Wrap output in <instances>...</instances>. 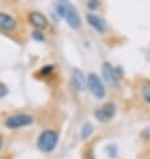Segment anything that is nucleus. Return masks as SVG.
Returning a JSON list of instances; mask_svg holds the SVG:
<instances>
[{
	"mask_svg": "<svg viewBox=\"0 0 150 159\" xmlns=\"http://www.w3.org/2000/svg\"><path fill=\"white\" fill-rule=\"evenodd\" d=\"M8 94V90H7V87L4 86V84H0V98H4Z\"/></svg>",
	"mask_w": 150,
	"mask_h": 159,
	"instance_id": "15",
	"label": "nucleus"
},
{
	"mask_svg": "<svg viewBox=\"0 0 150 159\" xmlns=\"http://www.w3.org/2000/svg\"><path fill=\"white\" fill-rule=\"evenodd\" d=\"M17 27V21L11 15L0 12V31H6V32H12Z\"/></svg>",
	"mask_w": 150,
	"mask_h": 159,
	"instance_id": "6",
	"label": "nucleus"
},
{
	"mask_svg": "<svg viewBox=\"0 0 150 159\" xmlns=\"http://www.w3.org/2000/svg\"><path fill=\"white\" fill-rule=\"evenodd\" d=\"M94 132V126L91 125L90 122H86L85 125H83L82 127V132H81V136H82V139H87L89 136Z\"/></svg>",
	"mask_w": 150,
	"mask_h": 159,
	"instance_id": "12",
	"label": "nucleus"
},
{
	"mask_svg": "<svg viewBox=\"0 0 150 159\" xmlns=\"http://www.w3.org/2000/svg\"><path fill=\"white\" fill-rule=\"evenodd\" d=\"M102 74H103V76H105V80L109 83L110 86H113V87H117L118 84V76H117V72H115V70L113 68V66L110 64V63H103L102 66Z\"/></svg>",
	"mask_w": 150,
	"mask_h": 159,
	"instance_id": "8",
	"label": "nucleus"
},
{
	"mask_svg": "<svg viewBox=\"0 0 150 159\" xmlns=\"http://www.w3.org/2000/svg\"><path fill=\"white\" fill-rule=\"evenodd\" d=\"M73 84L77 91H83L86 87V78L79 68L73 70Z\"/></svg>",
	"mask_w": 150,
	"mask_h": 159,
	"instance_id": "10",
	"label": "nucleus"
},
{
	"mask_svg": "<svg viewBox=\"0 0 150 159\" xmlns=\"http://www.w3.org/2000/svg\"><path fill=\"white\" fill-rule=\"evenodd\" d=\"M87 6H89L90 10H96V8H98V6H99V3H98V2H94V0H91V2H89V4H87Z\"/></svg>",
	"mask_w": 150,
	"mask_h": 159,
	"instance_id": "16",
	"label": "nucleus"
},
{
	"mask_svg": "<svg viewBox=\"0 0 150 159\" xmlns=\"http://www.w3.org/2000/svg\"><path fill=\"white\" fill-rule=\"evenodd\" d=\"M2 147H3V138L0 136V150H2Z\"/></svg>",
	"mask_w": 150,
	"mask_h": 159,
	"instance_id": "17",
	"label": "nucleus"
},
{
	"mask_svg": "<svg viewBox=\"0 0 150 159\" xmlns=\"http://www.w3.org/2000/svg\"><path fill=\"white\" fill-rule=\"evenodd\" d=\"M32 122H34V118L31 115H27V114H17V115L7 118L4 125H6V127H8V129H19V127H26V126L32 125Z\"/></svg>",
	"mask_w": 150,
	"mask_h": 159,
	"instance_id": "4",
	"label": "nucleus"
},
{
	"mask_svg": "<svg viewBox=\"0 0 150 159\" xmlns=\"http://www.w3.org/2000/svg\"><path fill=\"white\" fill-rule=\"evenodd\" d=\"M87 21H89V24L95 31H98L99 34H105L106 23H105V20L102 19V17H99L98 15H95V14H89L87 15Z\"/></svg>",
	"mask_w": 150,
	"mask_h": 159,
	"instance_id": "9",
	"label": "nucleus"
},
{
	"mask_svg": "<svg viewBox=\"0 0 150 159\" xmlns=\"http://www.w3.org/2000/svg\"><path fill=\"white\" fill-rule=\"evenodd\" d=\"M94 115L99 122H109L110 119H113L114 115H115V104L109 102V103L103 104L102 107H99L94 112Z\"/></svg>",
	"mask_w": 150,
	"mask_h": 159,
	"instance_id": "5",
	"label": "nucleus"
},
{
	"mask_svg": "<svg viewBox=\"0 0 150 159\" xmlns=\"http://www.w3.org/2000/svg\"><path fill=\"white\" fill-rule=\"evenodd\" d=\"M28 20H30V23L39 31L48 27L47 17L43 14H40V12H31V14L28 15Z\"/></svg>",
	"mask_w": 150,
	"mask_h": 159,
	"instance_id": "7",
	"label": "nucleus"
},
{
	"mask_svg": "<svg viewBox=\"0 0 150 159\" xmlns=\"http://www.w3.org/2000/svg\"><path fill=\"white\" fill-rule=\"evenodd\" d=\"M87 88L90 90V92L95 96L96 99H103L105 95H106V90H105V86L101 78L98 76L96 74L91 72L89 76H87Z\"/></svg>",
	"mask_w": 150,
	"mask_h": 159,
	"instance_id": "3",
	"label": "nucleus"
},
{
	"mask_svg": "<svg viewBox=\"0 0 150 159\" xmlns=\"http://www.w3.org/2000/svg\"><path fill=\"white\" fill-rule=\"evenodd\" d=\"M141 96L142 99L146 102L148 104H150V82H145L142 87H141Z\"/></svg>",
	"mask_w": 150,
	"mask_h": 159,
	"instance_id": "11",
	"label": "nucleus"
},
{
	"mask_svg": "<svg viewBox=\"0 0 150 159\" xmlns=\"http://www.w3.org/2000/svg\"><path fill=\"white\" fill-rule=\"evenodd\" d=\"M31 36H32L34 40H36V42H45V35H43L42 31H39V30H35L32 34H31Z\"/></svg>",
	"mask_w": 150,
	"mask_h": 159,
	"instance_id": "13",
	"label": "nucleus"
},
{
	"mask_svg": "<svg viewBox=\"0 0 150 159\" xmlns=\"http://www.w3.org/2000/svg\"><path fill=\"white\" fill-rule=\"evenodd\" d=\"M56 11H58V14L63 17V19L67 21V24L70 25L71 28L74 30H78L81 28V17H79L77 10H75V7L73 6L71 3L68 2H59L56 4Z\"/></svg>",
	"mask_w": 150,
	"mask_h": 159,
	"instance_id": "1",
	"label": "nucleus"
},
{
	"mask_svg": "<svg viewBox=\"0 0 150 159\" xmlns=\"http://www.w3.org/2000/svg\"><path fill=\"white\" fill-rule=\"evenodd\" d=\"M59 142V135L54 130H45L38 138V148L43 152H51Z\"/></svg>",
	"mask_w": 150,
	"mask_h": 159,
	"instance_id": "2",
	"label": "nucleus"
},
{
	"mask_svg": "<svg viewBox=\"0 0 150 159\" xmlns=\"http://www.w3.org/2000/svg\"><path fill=\"white\" fill-rule=\"evenodd\" d=\"M54 70H55L54 66H52V64H48V66H46V67H43V68L40 70V74L46 76V75H50L52 71H54Z\"/></svg>",
	"mask_w": 150,
	"mask_h": 159,
	"instance_id": "14",
	"label": "nucleus"
}]
</instances>
